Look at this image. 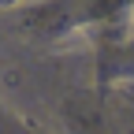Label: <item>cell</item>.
I'll return each instance as SVG.
<instances>
[{"instance_id":"obj_1","label":"cell","mask_w":134,"mask_h":134,"mask_svg":"<svg viewBox=\"0 0 134 134\" xmlns=\"http://www.w3.org/2000/svg\"><path fill=\"white\" fill-rule=\"evenodd\" d=\"M11 4H19V0H0V8H11Z\"/></svg>"}]
</instances>
